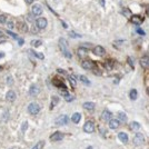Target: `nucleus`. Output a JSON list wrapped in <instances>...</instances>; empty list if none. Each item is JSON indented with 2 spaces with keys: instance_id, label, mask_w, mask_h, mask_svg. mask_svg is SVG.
<instances>
[{
  "instance_id": "f257e3e1",
  "label": "nucleus",
  "mask_w": 149,
  "mask_h": 149,
  "mask_svg": "<svg viewBox=\"0 0 149 149\" xmlns=\"http://www.w3.org/2000/svg\"><path fill=\"white\" fill-rule=\"evenodd\" d=\"M59 48H60V50L62 51L64 56H66V57H67L68 59H70L72 57L71 52L69 51V49H68V42L66 41L64 38L59 39Z\"/></svg>"
},
{
  "instance_id": "f03ea898",
  "label": "nucleus",
  "mask_w": 149,
  "mask_h": 149,
  "mask_svg": "<svg viewBox=\"0 0 149 149\" xmlns=\"http://www.w3.org/2000/svg\"><path fill=\"white\" fill-rule=\"evenodd\" d=\"M40 110H41V106L37 104V102H31L28 106V111H29L30 115H37V113H39Z\"/></svg>"
},
{
  "instance_id": "7ed1b4c3",
  "label": "nucleus",
  "mask_w": 149,
  "mask_h": 149,
  "mask_svg": "<svg viewBox=\"0 0 149 149\" xmlns=\"http://www.w3.org/2000/svg\"><path fill=\"white\" fill-rule=\"evenodd\" d=\"M133 143L135 146H140V145H143L144 143H145V137H144L143 133H136V136L133 137Z\"/></svg>"
},
{
  "instance_id": "20e7f679",
  "label": "nucleus",
  "mask_w": 149,
  "mask_h": 149,
  "mask_svg": "<svg viewBox=\"0 0 149 149\" xmlns=\"http://www.w3.org/2000/svg\"><path fill=\"white\" fill-rule=\"evenodd\" d=\"M39 92H40V88H39V86L37 84H32L30 86V88H29V95L30 96L36 97V96L39 95Z\"/></svg>"
},
{
  "instance_id": "39448f33",
  "label": "nucleus",
  "mask_w": 149,
  "mask_h": 149,
  "mask_svg": "<svg viewBox=\"0 0 149 149\" xmlns=\"http://www.w3.org/2000/svg\"><path fill=\"white\" fill-rule=\"evenodd\" d=\"M84 131L88 133H91L95 131V123L92 121H87L84 125Z\"/></svg>"
},
{
  "instance_id": "423d86ee",
  "label": "nucleus",
  "mask_w": 149,
  "mask_h": 149,
  "mask_svg": "<svg viewBox=\"0 0 149 149\" xmlns=\"http://www.w3.org/2000/svg\"><path fill=\"white\" fill-rule=\"evenodd\" d=\"M68 122V117L67 115H60V116L56 119V125H58V126H64L66 123Z\"/></svg>"
},
{
  "instance_id": "0eeeda50",
  "label": "nucleus",
  "mask_w": 149,
  "mask_h": 149,
  "mask_svg": "<svg viewBox=\"0 0 149 149\" xmlns=\"http://www.w3.org/2000/svg\"><path fill=\"white\" fill-rule=\"evenodd\" d=\"M64 137H65V135L62 133H60V131H56V133H53L50 136V140L51 141H59V140H62L64 139Z\"/></svg>"
},
{
  "instance_id": "6e6552de",
  "label": "nucleus",
  "mask_w": 149,
  "mask_h": 149,
  "mask_svg": "<svg viewBox=\"0 0 149 149\" xmlns=\"http://www.w3.org/2000/svg\"><path fill=\"white\" fill-rule=\"evenodd\" d=\"M36 26L38 29H45L47 26V20L46 18H38L36 20Z\"/></svg>"
},
{
  "instance_id": "1a4fd4ad",
  "label": "nucleus",
  "mask_w": 149,
  "mask_h": 149,
  "mask_svg": "<svg viewBox=\"0 0 149 149\" xmlns=\"http://www.w3.org/2000/svg\"><path fill=\"white\" fill-rule=\"evenodd\" d=\"M92 52H94L96 56H99V57H101V56L105 55L106 50H105V48L102 47V46H96V47L94 48V50H92Z\"/></svg>"
},
{
  "instance_id": "9d476101",
  "label": "nucleus",
  "mask_w": 149,
  "mask_h": 149,
  "mask_svg": "<svg viewBox=\"0 0 149 149\" xmlns=\"http://www.w3.org/2000/svg\"><path fill=\"white\" fill-rule=\"evenodd\" d=\"M43 12V9H42V7L40 5H35L32 7V15L35 16H40L41 13Z\"/></svg>"
},
{
  "instance_id": "9b49d317",
  "label": "nucleus",
  "mask_w": 149,
  "mask_h": 149,
  "mask_svg": "<svg viewBox=\"0 0 149 149\" xmlns=\"http://www.w3.org/2000/svg\"><path fill=\"white\" fill-rule=\"evenodd\" d=\"M16 98H17V96H16V92L13 90H9L8 92H7V95H6V99L9 102H12V101H15L16 100Z\"/></svg>"
},
{
  "instance_id": "f8f14e48",
  "label": "nucleus",
  "mask_w": 149,
  "mask_h": 149,
  "mask_svg": "<svg viewBox=\"0 0 149 149\" xmlns=\"http://www.w3.org/2000/svg\"><path fill=\"white\" fill-rule=\"evenodd\" d=\"M81 67L86 70H90V69L94 68V62L90 61V60H84L81 64Z\"/></svg>"
},
{
  "instance_id": "ddd939ff",
  "label": "nucleus",
  "mask_w": 149,
  "mask_h": 149,
  "mask_svg": "<svg viewBox=\"0 0 149 149\" xmlns=\"http://www.w3.org/2000/svg\"><path fill=\"white\" fill-rule=\"evenodd\" d=\"M111 116H112V113L108 110V109L104 110L102 111V113H101V118H102L105 121H109V120L111 119Z\"/></svg>"
},
{
  "instance_id": "4468645a",
  "label": "nucleus",
  "mask_w": 149,
  "mask_h": 149,
  "mask_svg": "<svg viewBox=\"0 0 149 149\" xmlns=\"http://www.w3.org/2000/svg\"><path fill=\"white\" fill-rule=\"evenodd\" d=\"M120 125V121L118 119H110L109 120V128L110 129H117Z\"/></svg>"
},
{
  "instance_id": "2eb2a0df",
  "label": "nucleus",
  "mask_w": 149,
  "mask_h": 149,
  "mask_svg": "<svg viewBox=\"0 0 149 149\" xmlns=\"http://www.w3.org/2000/svg\"><path fill=\"white\" fill-rule=\"evenodd\" d=\"M140 66H141L143 68L149 67V57H147V56L141 57V58H140Z\"/></svg>"
},
{
  "instance_id": "dca6fc26",
  "label": "nucleus",
  "mask_w": 149,
  "mask_h": 149,
  "mask_svg": "<svg viewBox=\"0 0 149 149\" xmlns=\"http://www.w3.org/2000/svg\"><path fill=\"white\" fill-rule=\"evenodd\" d=\"M77 53H78V56H79V57L84 58V57H87L88 50H87V48H85V47H80V48H78Z\"/></svg>"
},
{
  "instance_id": "f3484780",
  "label": "nucleus",
  "mask_w": 149,
  "mask_h": 149,
  "mask_svg": "<svg viewBox=\"0 0 149 149\" xmlns=\"http://www.w3.org/2000/svg\"><path fill=\"white\" fill-rule=\"evenodd\" d=\"M130 21L133 23H135V25H140V23L143 22V19H141V17L140 16L133 15V16H131V18H130Z\"/></svg>"
},
{
  "instance_id": "a211bd4d",
  "label": "nucleus",
  "mask_w": 149,
  "mask_h": 149,
  "mask_svg": "<svg viewBox=\"0 0 149 149\" xmlns=\"http://www.w3.org/2000/svg\"><path fill=\"white\" fill-rule=\"evenodd\" d=\"M129 128L130 130H133V131H138L140 129V123L137 122V121H133V122L129 123Z\"/></svg>"
},
{
  "instance_id": "6ab92c4d",
  "label": "nucleus",
  "mask_w": 149,
  "mask_h": 149,
  "mask_svg": "<svg viewBox=\"0 0 149 149\" xmlns=\"http://www.w3.org/2000/svg\"><path fill=\"white\" fill-rule=\"evenodd\" d=\"M118 138H119V140L121 143H123V144L128 143V135H127L126 133H118Z\"/></svg>"
},
{
  "instance_id": "aec40b11",
  "label": "nucleus",
  "mask_w": 149,
  "mask_h": 149,
  "mask_svg": "<svg viewBox=\"0 0 149 149\" xmlns=\"http://www.w3.org/2000/svg\"><path fill=\"white\" fill-rule=\"evenodd\" d=\"M80 119H81V115L79 112H74V115H72V117H71V121L74 123H78L79 121H80Z\"/></svg>"
},
{
  "instance_id": "412c9836",
  "label": "nucleus",
  "mask_w": 149,
  "mask_h": 149,
  "mask_svg": "<svg viewBox=\"0 0 149 149\" xmlns=\"http://www.w3.org/2000/svg\"><path fill=\"white\" fill-rule=\"evenodd\" d=\"M82 106H84V108L86 109V110H89V111H91V110H94L95 109V104L94 102H89V101H88V102H85Z\"/></svg>"
},
{
  "instance_id": "4be33fe9",
  "label": "nucleus",
  "mask_w": 149,
  "mask_h": 149,
  "mask_svg": "<svg viewBox=\"0 0 149 149\" xmlns=\"http://www.w3.org/2000/svg\"><path fill=\"white\" fill-rule=\"evenodd\" d=\"M129 97L131 100H136L137 97H138V91H137L136 89H131V90L129 91Z\"/></svg>"
},
{
  "instance_id": "5701e85b",
  "label": "nucleus",
  "mask_w": 149,
  "mask_h": 149,
  "mask_svg": "<svg viewBox=\"0 0 149 149\" xmlns=\"http://www.w3.org/2000/svg\"><path fill=\"white\" fill-rule=\"evenodd\" d=\"M118 118H119V121L121 122H126L127 121V116L125 112H119L118 113Z\"/></svg>"
},
{
  "instance_id": "b1692460",
  "label": "nucleus",
  "mask_w": 149,
  "mask_h": 149,
  "mask_svg": "<svg viewBox=\"0 0 149 149\" xmlns=\"http://www.w3.org/2000/svg\"><path fill=\"white\" fill-rule=\"evenodd\" d=\"M79 79H80V80L82 81L85 85H87V86H89V85H90V80H89V79H88L86 76H82V74H81V76H79Z\"/></svg>"
},
{
  "instance_id": "393cba45",
  "label": "nucleus",
  "mask_w": 149,
  "mask_h": 149,
  "mask_svg": "<svg viewBox=\"0 0 149 149\" xmlns=\"http://www.w3.org/2000/svg\"><path fill=\"white\" fill-rule=\"evenodd\" d=\"M51 100H52V102H51V106H50V108H53L56 106V105L59 102V98L57 97V96H52V98H51Z\"/></svg>"
},
{
  "instance_id": "a878e982",
  "label": "nucleus",
  "mask_w": 149,
  "mask_h": 149,
  "mask_svg": "<svg viewBox=\"0 0 149 149\" xmlns=\"http://www.w3.org/2000/svg\"><path fill=\"white\" fill-rule=\"evenodd\" d=\"M43 145H45V141H43V140H41V141H39V143H37L36 145H35V146H33L31 149H42Z\"/></svg>"
},
{
  "instance_id": "bb28decb",
  "label": "nucleus",
  "mask_w": 149,
  "mask_h": 149,
  "mask_svg": "<svg viewBox=\"0 0 149 149\" xmlns=\"http://www.w3.org/2000/svg\"><path fill=\"white\" fill-rule=\"evenodd\" d=\"M29 52L30 53H31V55H33V56H36L37 58H39V59H43L45 58V57H43V55H42V53H38V52H36V51H33V50H29Z\"/></svg>"
},
{
  "instance_id": "cd10ccee",
  "label": "nucleus",
  "mask_w": 149,
  "mask_h": 149,
  "mask_svg": "<svg viewBox=\"0 0 149 149\" xmlns=\"http://www.w3.org/2000/svg\"><path fill=\"white\" fill-rule=\"evenodd\" d=\"M65 99H66V101L70 102V101H72V100L74 99V96H71V95L67 94V95H65Z\"/></svg>"
},
{
  "instance_id": "c85d7f7f",
  "label": "nucleus",
  "mask_w": 149,
  "mask_h": 149,
  "mask_svg": "<svg viewBox=\"0 0 149 149\" xmlns=\"http://www.w3.org/2000/svg\"><path fill=\"white\" fill-rule=\"evenodd\" d=\"M27 127H28V122H27V121H23L22 126H21V130H22V133H25V131L27 130Z\"/></svg>"
},
{
  "instance_id": "c756f323",
  "label": "nucleus",
  "mask_w": 149,
  "mask_h": 149,
  "mask_svg": "<svg viewBox=\"0 0 149 149\" xmlns=\"http://www.w3.org/2000/svg\"><path fill=\"white\" fill-rule=\"evenodd\" d=\"M7 84L9 85V86H11V85H13V78L11 77V76H9V77L7 78Z\"/></svg>"
},
{
  "instance_id": "7c9ffc66",
  "label": "nucleus",
  "mask_w": 149,
  "mask_h": 149,
  "mask_svg": "<svg viewBox=\"0 0 149 149\" xmlns=\"http://www.w3.org/2000/svg\"><path fill=\"white\" fill-rule=\"evenodd\" d=\"M127 61H128V64H129L130 67H131V68H133V58H131V57H128Z\"/></svg>"
},
{
  "instance_id": "2f4dec72",
  "label": "nucleus",
  "mask_w": 149,
  "mask_h": 149,
  "mask_svg": "<svg viewBox=\"0 0 149 149\" xmlns=\"http://www.w3.org/2000/svg\"><path fill=\"white\" fill-rule=\"evenodd\" d=\"M6 16H5V15H0V22L1 23H5L6 22Z\"/></svg>"
},
{
  "instance_id": "473e14b6",
  "label": "nucleus",
  "mask_w": 149,
  "mask_h": 149,
  "mask_svg": "<svg viewBox=\"0 0 149 149\" xmlns=\"http://www.w3.org/2000/svg\"><path fill=\"white\" fill-rule=\"evenodd\" d=\"M69 80L71 81L72 86H76V84H77V82H76V79H74V78L72 77V76H70V77H69Z\"/></svg>"
},
{
  "instance_id": "72a5a7b5",
  "label": "nucleus",
  "mask_w": 149,
  "mask_h": 149,
  "mask_svg": "<svg viewBox=\"0 0 149 149\" xmlns=\"http://www.w3.org/2000/svg\"><path fill=\"white\" fill-rule=\"evenodd\" d=\"M32 45L36 46V47H39V46L41 45V41L40 40H36V41H32Z\"/></svg>"
},
{
  "instance_id": "f704fd0d",
  "label": "nucleus",
  "mask_w": 149,
  "mask_h": 149,
  "mask_svg": "<svg viewBox=\"0 0 149 149\" xmlns=\"http://www.w3.org/2000/svg\"><path fill=\"white\" fill-rule=\"evenodd\" d=\"M7 25H8V28H9V29H11V28L13 27V22H12V20H9V21L7 22Z\"/></svg>"
},
{
  "instance_id": "c9c22d12",
  "label": "nucleus",
  "mask_w": 149,
  "mask_h": 149,
  "mask_svg": "<svg viewBox=\"0 0 149 149\" xmlns=\"http://www.w3.org/2000/svg\"><path fill=\"white\" fill-rule=\"evenodd\" d=\"M137 32L139 33V35H143V36L145 35V31H144L141 28H137Z\"/></svg>"
},
{
  "instance_id": "e433bc0d",
  "label": "nucleus",
  "mask_w": 149,
  "mask_h": 149,
  "mask_svg": "<svg viewBox=\"0 0 149 149\" xmlns=\"http://www.w3.org/2000/svg\"><path fill=\"white\" fill-rule=\"evenodd\" d=\"M7 32L9 33L10 36H12V37H13V38H16V39H18V36H17L16 33H13V32H11V31H10V30H8V31H7Z\"/></svg>"
},
{
  "instance_id": "4c0bfd02",
  "label": "nucleus",
  "mask_w": 149,
  "mask_h": 149,
  "mask_svg": "<svg viewBox=\"0 0 149 149\" xmlns=\"http://www.w3.org/2000/svg\"><path fill=\"white\" fill-rule=\"evenodd\" d=\"M57 72H58V74H67V71H66V70H62V69H57Z\"/></svg>"
},
{
  "instance_id": "58836bf2",
  "label": "nucleus",
  "mask_w": 149,
  "mask_h": 149,
  "mask_svg": "<svg viewBox=\"0 0 149 149\" xmlns=\"http://www.w3.org/2000/svg\"><path fill=\"white\" fill-rule=\"evenodd\" d=\"M23 42H25V40H23L22 38H18V43H19V46H22Z\"/></svg>"
},
{
  "instance_id": "ea45409f",
  "label": "nucleus",
  "mask_w": 149,
  "mask_h": 149,
  "mask_svg": "<svg viewBox=\"0 0 149 149\" xmlns=\"http://www.w3.org/2000/svg\"><path fill=\"white\" fill-rule=\"evenodd\" d=\"M70 36H71V37H81L80 35H78V33H74V32H70Z\"/></svg>"
},
{
  "instance_id": "a19ab883",
  "label": "nucleus",
  "mask_w": 149,
  "mask_h": 149,
  "mask_svg": "<svg viewBox=\"0 0 149 149\" xmlns=\"http://www.w3.org/2000/svg\"><path fill=\"white\" fill-rule=\"evenodd\" d=\"M2 41H5V38H2V37H0V43H1Z\"/></svg>"
},
{
  "instance_id": "79ce46f5",
  "label": "nucleus",
  "mask_w": 149,
  "mask_h": 149,
  "mask_svg": "<svg viewBox=\"0 0 149 149\" xmlns=\"http://www.w3.org/2000/svg\"><path fill=\"white\" fill-rule=\"evenodd\" d=\"M26 1H27L28 3H32V2H33V0H26Z\"/></svg>"
},
{
  "instance_id": "37998d69",
  "label": "nucleus",
  "mask_w": 149,
  "mask_h": 149,
  "mask_svg": "<svg viewBox=\"0 0 149 149\" xmlns=\"http://www.w3.org/2000/svg\"><path fill=\"white\" fill-rule=\"evenodd\" d=\"M100 2H101V5H102V6H105V0H100Z\"/></svg>"
},
{
  "instance_id": "c03bdc74",
  "label": "nucleus",
  "mask_w": 149,
  "mask_h": 149,
  "mask_svg": "<svg viewBox=\"0 0 149 149\" xmlns=\"http://www.w3.org/2000/svg\"><path fill=\"white\" fill-rule=\"evenodd\" d=\"M3 56H5V55H3L2 52H0V58H1V57H3Z\"/></svg>"
},
{
  "instance_id": "a18cd8bd",
  "label": "nucleus",
  "mask_w": 149,
  "mask_h": 149,
  "mask_svg": "<svg viewBox=\"0 0 149 149\" xmlns=\"http://www.w3.org/2000/svg\"><path fill=\"white\" fill-rule=\"evenodd\" d=\"M87 149H92V147H91V146H89V147H88Z\"/></svg>"
},
{
  "instance_id": "49530a36",
  "label": "nucleus",
  "mask_w": 149,
  "mask_h": 149,
  "mask_svg": "<svg viewBox=\"0 0 149 149\" xmlns=\"http://www.w3.org/2000/svg\"><path fill=\"white\" fill-rule=\"evenodd\" d=\"M147 92H148V95H149V88H148V89H147Z\"/></svg>"
},
{
  "instance_id": "de8ad7c7",
  "label": "nucleus",
  "mask_w": 149,
  "mask_h": 149,
  "mask_svg": "<svg viewBox=\"0 0 149 149\" xmlns=\"http://www.w3.org/2000/svg\"><path fill=\"white\" fill-rule=\"evenodd\" d=\"M148 12H149V8H148Z\"/></svg>"
},
{
  "instance_id": "09e8293b",
  "label": "nucleus",
  "mask_w": 149,
  "mask_h": 149,
  "mask_svg": "<svg viewBox=\"0 0 149 149\" xmlns=\"http://www.w3.org/2000/svg\"><path fill=\"white\" fill-rule=\"evenodd\" d=\"M0 35H1V32H0Z\"/></svg>"
}]
</instances>
